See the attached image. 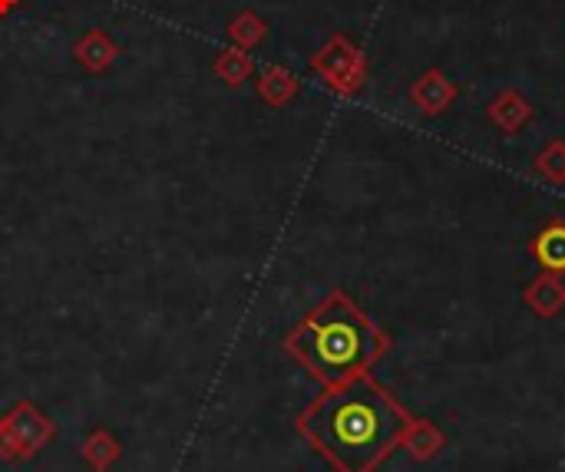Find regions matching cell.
Returning a JSON list of instances; mask_svg holds the SVG:
<instances>
[{
	"instance_id": "1",
	"label": "cell",
	"mask_w": 565,
	"mask_h": 472,
	"mask_svg": "<svg viewBox=\"0 0 565 472\" xmlns=\"http://www.w3.org/2000/svg\"><path fill=\"white\" fill-rule=\"evenodd\" d=\"M308 437L344 472H367L401 437L404 417L371 384L328 394L305 414Z\"/></svg>"
},
{
	"instance_id": "2",
	"label": "cell",
	"mask_w": 565,
	"mask_h": 472,
	"mask_svg": "<svg viewBox=\"0 0 565 472\" xmlns=\"http://www.w3.org/2000/svg\"><path fill=\"white\" fill-rule=\"evenodd\" d=\"M381 347L384 341L374 324L344 294H331L288 337V351H295L328 384L358 377Z\"/></svg>"
},
{
	"instance_id": "3",
	"label": "cell",
	"mask_w": 565,
	"mask_h": 472,
	"mask_svg": "<svg viewBox=\"0 0 565 472\" xmlns=\"http://www.w3.org/2000/svg\"><path fill=\"white\" fill-rule=\"evenodd\" d=\"M73 56L79 66H86L89 73H106L116 60H119V43L103 30V26H89L76 46H73Z\"/></svg>"
},
{
	"instance_id": "4",
	"label": "cell",
	"mask_w": 565,
	"mask_h": 472,
	"mask_svg": "<svg viewBox=\"0 0 565 472\" xmlns=\"http://www.w3.org/2000/svg\"><path fill=\"white\" fill-rule=\"evenodd\" d=\"M351 63H354V53L344 46V40H331V43L321 50V56L315 60V66H318V69L328 76V83L338 86V89L348 86L344 79H351Z\"/></svg>"
},
{
	"instance_id": "5",
	"label": "cell",
	"mask_w": 565,
	"mask_h": 472,
	"mask_svg": "<svg viewBox=\"0 0 565 472\" xmlns=\"http://www.w3.org/2000/svg\"><path fill=\"white\" fill-rule=\"evenodd\" d=\"M252 73H255V60H252L245 50H238V46L218 50V56H215V76H218L222 83L242 86Z\"/></svg>"
},
{
	"instance_id": "6",
	"label": "cell",
	"mask_w": 565,
	"mask_h": 472,
	"mask_svg": "<svg viewBox=\"0 0 565 472\" xmlns=\"http://www.w3.org/2000/svg\"><path fill=\"white\" fill-rule=\"evenodd\" d=\"M298 93V83L288 69L281 66H268L258 79V96L268 103V106H285L291 96Z\"/></svg>"
},
{
	"instance_id": "7",
	"label": "cell",
	"mask_w": 565,
	"mask_h": 472,
	"mask_svg": "<svg viewBox=\"0 0 565 472\" xmlns=\"http://www.w3.org/2000/svg\"><path fill=\"white\" fill-rule=\"evenodd\" d=\"M265 20L255 13V10H242L238 17H232V23H228V40H232V46H238V50H252V46H258L262 40H265Z\"/></svg>"
},
{
	"instance_id": "8",
	"label": "cell",
	"mask_w": 565,
	"mask_h": 472,
	"mask_svg": "<svg viewBox=\"0 0 565 472\" xmlns=\"http://www.w3.org/2000/svg\"><path fill=\"white\" fill-rule=\"evenodd\" d=\"M536 248L550 268H565V225H553L550 232H543Z\"/></svg>"
},
{
	"instance_id": "9",
	"label": "cell",
	"mask_w": 565,
	"mask_h": 472,
	"mask_svg": "<svg viewBox=\"0 0 565 472\" xmlns=\"http://www.w3.org/2000/svg\"><path fill=\"white\" fill-rule=\"evenodd\" d=\"M20 7V0H0V17H7L10 10H17Z\"/></svg>"
}]
</instances>
